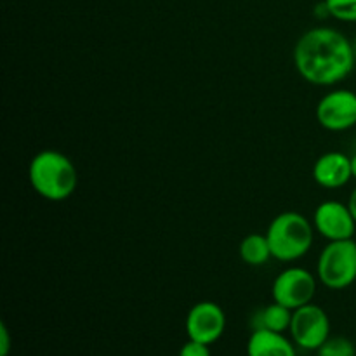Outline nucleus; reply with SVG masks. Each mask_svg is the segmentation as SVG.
<instances>
[{"label": "nucleus", "mask_w": 356, "mask_h": 356, "mask_svg": "<svg viewBox=\"0 0 356 356\" xmlns=\"http://www.w3.org/2000/svg\"><path fill=\"white\" fill-rule=\"evenodd\" d=\"M294 65L308 83L320 87L336 86L355 70L353 42L334 28H312L296 44Z\"/></svg>", "instance_id": "1"}, {"label": "nucleus", "mask_w": 356, "mask_h": 356, "mask_svg": "<svg viewBox=\"0 0 356 356\" xmlns=\"http://www.w3.org/2000/svg\"><path fill=\"white\" fill-rule=\"evenodd\" d=\"M31 188L49 202H63L75 191L79 176L72 160L58 149H42L28 167Z\"/></svg>", "instance_id": "2"}, {"label": "nucleus", "mask_w": 356, "mask_h": 356, "mask_svg": "<svg viewBox=\"0 0 356 356\" xmlns=\"http://www.w3.org/2000/svg\"><path fill=\"white\" fill-rule=\"evenodd\" d=\"M266 236L275 259L292 263L309 252L315 226L299 212H282L270 222Z\"/></svg>", "instance_id": "3"}, {"label": "nucleus", "mask_w": 356, "mask_h": 356, "mask_svg": "<svg viewBox=\"0 0 356 356\" xmlns=\"http://www.w3.org/2000/svg\"><path fill=\"white\" fill-rule=\"evenodd\" d=\"M316 275L330 291H343L356 282V242L337 240L323 247L316 264Z\"/></svg>", "instance_id": "4"}, {"label": "nucleus", "mask_w": 356, "mask_h": 356, "mask_svg": "<svg viewBox=\"0 0 356 356\" xmlns=\"http://www.w3.org/2000/svg\"><path fill=\"white\" fill-rule=\"evenodd\" d=\"M292 341L301 350L316 351L330 337V320L325 309L309 305L294 309L291 322Z\"/></svg>", "instance_id": "5"}, {"label": "nucleus", "mask_w": 356, "mask_h": 356, "mask_svg": "<svg viewBox=\"0 0 356 356\" xmlns=\"http://www.w3.org/2000/svg\"><path fill=\"white\" fill-rule=\"evenodd\" d=\"M316 278L308 270L299 266L287 268L282 271L271 285V296L275 302L287 306L289 309H298L309 305L315 298Z\"/></svg>", "instance_id": "6"}, {"label": "nucleus", "mask_w": 356, "mask_h": 356, "mask_svg": "<svg viewBox=\"0 0 356 356\" xmlns=\"http://www.w3.org/2000/svg\"><path fill=\"white\" fill-rule=\"evenodd\" d=\"M316 120L330 132H344L356 125V92L334 89L316 104Z\"/></svg>", "instance_id": "7"}, {"label": "nucleus", "mask_w": 356, "mask_h": 356, "mask_svg": "<svg viewBox=\"0 0 356 356\" xmlns=\"http://www.w3.org/2000/svg\"><path fill=\"white\" fill-rule=\"evenodd\" d=\"M226 315L219 305L212 301H200L188 312V339L204 344H214L225 334Z\"/></svg>", "instance_id": "8"}, {"label": "nucleus", "mask_w": 356, "mask_h": 356, "mask_svg": "<svg viewBox=\"0 0 356 356\" xmlns=\"http://www.w3.org/2000/svg\"><path fill=\"white\" fill-rule=\"evenodd\" d=\"M313 226L329 242L350 240L355 236L356 221L348 204L337 200L322 202L313 214Z\"/></svg>", "instance_id": "9"}, {"label": "nucleus", "mask_w": 356, "mask_h": 356, "mask_svg": "<svg viewBox=\"0 0 356 356\" xmlns=\"http://www.w3.org/2000/svg\"><path fill=\"white\" fill-rule=\"evenodd\" d=\"M313 179L327 190L343 188L353 179L351 172V156L341 152L323 153L313 165Z\"/></svg>", "instance_id": "10"}, {"label": "nucleus", "mask_w": 356, "mask_h": 356, "mask_svg": "<svg viewBox=\"0 0 356 356\" xmlns=\"http://www.w3.org/2000/svg\"><path fill=\"white\" fill-rule=\"evenodd\" d=\"M294 341L271 330H252L247 343V356H298Z\"/></svg>", "instance_id": "11"}, {"label": "nucleus", "mask_w": 356, "mask_h": 356, "mask_svg": "<svg viewBox=\"0 0 356 356\" xmlns=\"http://www.w3.org/2000/svg\"><path fill=\"white\" fill-rule=\"evenodd\" d=\"M292 313L294 312L287 306L273 301L252 316L254 330H271V332L284 334L285 330L291 329Z\"/></svg>", "instance_id": "12"}, {"label": "nucleus", "mask_w": 356, "mask_h": 356, "mask_svg": "<svg viewBox=\"0 0 356 356\" xmlns=\"http://www.w3.org/2000/svg\"><path fill=\"white\" fill-rule=\"evenodd\" d=\"M240 257L249 266H263L273 257L266 233H250L240 243Z\"/></svg>", "instance_id": "13"}, {"label": "nucleus", "mask_w": 356, "mask_h": 356, "mask_svg": "<svg viewBox=\"0 0 356 356\" xmlns=\"http://www.w3.org/2000/svg\"><path fill=\"white\" fill-rule=\"evenodd\" d=\"M316 356H356V348L348 337L330 336L316 350Z\"/></svg>", "instance_id": "14"}, {"label": "nucleus", "mask_w": 356, "mask_h": 356, "mask_svg": "<svg viewBox=\"0 0 356 356\" xmlns=\"http://www.w3.org/2000/svg\"><path fill=\"white\" fill-rule=\"evenodd\" d=\"M323 2L334 19L356 23V0H323Z\"/></svg>", "instance_id": "15"}, {"label": "nucleus", "mask_w": 356, "mask_h": 356, "mask_svg": "<svg viewBox=\"0 0 356 356\" xmlns=\"http://www.w3.org/2000/svg\"><path fill=\"white\" fill-rule=\"evenodd\" d=\"M179 356H211V346L198 343V341L188 339V343L183 344V348H181Z\"/></svg>", "instance_id": "16"}, {"label": "nucleus", "mask_w": 356, "mask_h": 356, "mask_svg": "<svg viewBox=\"0 0 356 356\" xmlns=\"http://www.w3.org/2000/svg\"><path fill=\"white\" fill-rule=\"evenodd\" d=\"M10 351V336L6 323H0V356H9Z\"/></svg>", "instance_id": "17"}, {"label": "nucleus", "mask_w": 356, "mask_h": 356, "mask_svg": "<svg viewBox=\"0 0 356 356\" xmlns=\"http://www.w3.org/2000/svg\"><path fill=\"white\" fill-rule=\"evenodd\" d=\"M348 207H350L351 214H353V218H355V221H356V188H355L353 191H351L350 200H348Z\"/></svg>", "instance_id": "18"}, {"label": "nucleus", "mask_w": 356, "mask_h": 356, "mask_svg": "<svg viewBox=\"0 0 356 356\" xmlns=\"http://www.w3.org/2000/svg\"><path fill=\"white\" fill-rule=\"evenodd\" d=\"M351 172H353V179H356V153L351 156Z\"/></svg>", "instance_id": "19"}, {"label": "nucleus", "mask_w": 356, "mask_h": 356, "mask_svg": "<svg viewBox=\"0 0 356 356\" xmlns=\"http://www.w3.org/2000/svg\"><path fill=\"white\" fill-rule=\"evenodd\" d=\"M353 49H355V56H356V40L353 42Z\"/></svg>", "instance_id": "20"}]
</instances>
